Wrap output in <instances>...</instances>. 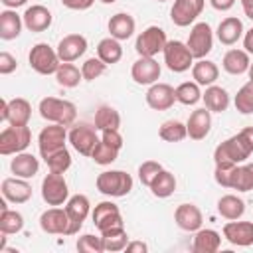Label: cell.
<instances>
[{
  "mask_svg": "<svg viewBox=\"0 0 253 253\" xmlns=\"http://www.w3.org/2000/svg\"><path fill=\"white\" fill-rule=\"evenodd\" d=\"M40 115L47 123L71 126L77 119V107L71 101L57 99V97H43L40 101Z\"/></svg>",
  "mask_w": 253,
  "mask_h": 253,
  "instance_id": "cell-1",
  "label": "cell"
},
{
  "mask_svg": "<svg viewBox=\"0 0 253 253\" xmlns=\"http://www.w3.org/2000/svg\"><path fill=\"white\" fill-rule=\"evenodd\" d=\"M253 152L249 150V146L243 142V138L237 134L229 136L227 140L219 142L213 150V162L215 166H237L241 162H245Z\"/></svg>",
  "mask_w": 253,
  "mask_h": 253,
  "instance_id": "cell-2",
  "label": "cell"
},
{
  "mask_svg": "<svg viewBox=\"0 0 253 253\" xmlns=\"http://www.w3.org/2000/svg\"><path fill=\"white\" fill-rule=\"evenodd\" d=\"M97 190L109 198H123L132 190V176L123 170H105L95 180Z\"/></svg>",
  "mask_w": 253,
  "mask_h": 253,
  "instance_id": "cell-3",
  "label": "cell"
},
{
  "mask_svg": "<svg viewBox=\"0 0 253 253\" xmlns=\"http://www.w3.org/2000/svg\"><path fill=\"white\" fill-rule=\"evenodd\" d=\"M28 61H30V67L40 73V75H55V71L59 69L61 65V59L57 55V49H53L49 43H36L30 53H28Z\"/></svg>",
  "mask_w": 253,
  "mask_h": 253,
  "instance_id": "cell-4",
  "label": "cell"
},
{
  "mask_svg": "<svg viewBox=\"0 0 253 253\" xmlns=\"http://www.w3.org/2000/svg\"><path fill=\"white\" fill-rule=\"evenodd\" d=\"M32 142V130L28 125L24 126H16L10 125L0 132V154L10 156V154H18L24 152Z\"/></svg>",
  "mask_w": 253,
  "mask_h": 253,
  "instance_id": "cell-5",
  "label": "cell"
},
{
  "mask_svg": "<svg viewBox=\"0 0 253 253\" xmlns=\"http://www.w3.org/2000/svg\"><path fill=\"white\" fill-rule=\"evenodd\" d=\"M162 53H164V63L172 73H184L194 65V55L188 43L180 40H168Z\"/></svg>",
  "mask_w": 253,
  "mask_h": 253,
  "instance_id": "cell-6",
  "label": "cell"
},
{
  "mask_svg": "<svg viewBox=\"0 0 253 253\" xmlns=\"http://www.w3.org/2000/svg\"><path fill=\"white\" fill-rule=\"evenodd\" d=\"M166 32L158 26H148L144 32L138 34L136 42H134V49L140 57H154L156 53L164 51L166 47Z\"/></svg>",
  "mask_w": 253,
  "mask_h": 253,
  "instance_id": "cell-7",
  "label": "cell"
},
{
  "mask_svg": "<svg viewBox=\"0 0 253 253\" xmlns=\"http://www.w3.org/2000/svg\"><path fill=\"white\" fill-rule=\"evenodd\" d=\"M65 140H69V132L65 130L63 125H47L40 130L38 134V148H40V154L42 158H47L49 154L65 148Z\"/></svg>",
  "mask_w": 253,
  "mask_h": 253,
  "instance_id": "cell-8",
  "label": "cell"
},
{
  "mask_svg": "<svg viewBox=\"0 0 253 253\" xmlns=\"http://www.w3.org/2000/svg\"><path fill=\"white\" fill-rule=\"evenodd\" d=\"M42 198L47 206H65L69 200V188L63 174L49 172L42 180Z\"/></svg>",
  "mask_w": 253,
  "mask_h": 253,
  "instance_id": "cell-9",
  "label": "cell"
},
{
  "mask_svg": "<svg viewBox=\"0 0 253 253\" xmlns=\"http://www.w3.org/2000/svg\"><path fill=\"white\" fill-rule=\"evenodd\" d=\"M186 43H188L194 59H204L211 51V47H213V32H211L210 24L208 22L194 24Z\"/></svg>",
  "mask_w": 253,
  "mask_h": 253,
  "instance_id": "cell-10",
  "label": "cell"
},
{
  "mask_svg": "<svg viewBox=\"0 0 253 253\" xmlns=\"http://www.w3.org/2000/svg\"><path fill=\"white\" fill-rule=\"evenodd\" d=\"M40 227H42V231L51 233V235H69L71 221H69L65 208H59V206L47 208L40 215Z\"/></svg>",
  "mask_w": 253,
  "mask_h": 253,
  "instance_id": "cell-11",
  "label": "cell"
},
{
  "mask_svg": "<svg viewBox=\"0 0 253 253\" xmlns=\"http://www.w3.org/2000/svg\"><path fill=\"white\" fill-rule=\"evenodd\" d=\"M32 117V105L28 99L24 97H16L12 101H2L0 107V119L6 121L8 125H16V126H24L30 123Z\"/></svg>",
  "mask_w": 253,
  "mask_h": 253,
  "instance_id": "cell-12",
  "label": "cell"
},
{
  "mask_svg": "<svg viewBox=\"0 0 253 253\" xmlns=\"http://www.w3.org/2000/svg\"><path fill=\"white\" fill-rule=\"evenodd\" d=\"M204 6H206V0H174L170 8V20L178 28H186L196 22Z\"/></svg>",
  "mask_w": 253,
  "mask_h": 253,
  "instance_id": "cell-13",
  "label": "cell"
},
{
  "mask_svg": "<svg viewBox=\"0 0 253 253\" xmlns=\"http://www.w3.org/2000/svg\"><path fill=\"white\" fill-rule=\"evenodd\" d=\"M101 138L97 136V128L89 126V125H75L71 130H69V142L71 146L81 154V156H91L97 142Z\"/></svg>",
  "mask_w": 253,
  "mask_h": 253,
  "instance_id": "cell-14",
  "label": "cell"
},
{
  "mask_svg": "<svg viewBox=\"0 0 253 253\" xmlns=\"http://www.w3.org/2000/svg\"><path fill=\"white\" fill-rule=\"evenodd\" d=\"M93 223L99 231H107L111 227H121L123 225V215L117 204L113 202H99L95 210L91 211Z\"/></svg>",
  "mask_w": 253,
  "mask_h": 253,
  "instance_id": "cell-15",
  "label": "cell"
},
{
  "mask_svg": "<svg viewBox=\"0 0 253 253\" xmlns=\"http://www.w3.org/2000/svg\"><path fill=\"white\" fill-rule=\"evenodd\" d=\"M65 211L71 221L69 235H75V233H79V229L83 227V221L87 219V215L91 211V202L85 194H75L65 202Z\"/></svg>",
  "mask_w": 253,
  "mask_h": 253,
  "instance_id": "cell-16",
  "label": "cell"
},
{
  "mask_svg": "<svg viewBox=\"0 0 253 253\" xmlns=\"http://www.w3.org/2000/svg\"><path fill=\"white\" fill-rule=\"evenodd\" d=\"M162 67L154 57H138L130 67V77L136 85H152L160 79Z\"/></svg>",
  "mask_w": 253,
  "mask_h": 253,
  "instance_id": "cell-17",
  "label": "cell"
},
{
  "mask_svg": "<svg viewBox=\"0 0 253 253\" xmlns=\"http://www.w3.org/2000/svg\"><path fill=\"white\" fill-rule=\"evenodd\" d=\"M55 49H57V55L61 61L73 63L75 59H79L87 51V38L81 34H67L59 40Z\"/></svg>",
  "mask_w": 253,
  "mask_h": 253,
  "instance_id": "cell-18",
  "label": "cell"
},
{
  "mask_svg": "<svg viewBox=\"0 0 253 253\" xmlns=\"http://www.w3.org/2000/svg\"><path fill=\"white\" fill-rule=\"evenodd\" d=\"M176 101L174 87L168 83H152L146 91V105L154 111H168Z\"/></svg>",
  "mask_w": 253,
  "mask_h": 253,
  "instance_id": "cell-19",
  "label": "cell"
},
{
  "mask_svg": "<svg viewBox=\"0 0 253 253\" xmlns=\"http://www.w3.org/2000/svg\"><path fill=\"white\" fill-rule=\"evenodd\" d=\"M223 237L237 247H249L253 245V221H237L229 219L223 225Z\"/></svg>",
  "mask_w": 253,
  "mask_h": 253,
  "instance_id": "cell-20",
  "label": "cell"
},
{
  "mask_svg": "<svg viewBox=\"0 0 253 253\" xmlns=\"http://www.w3.org/2000/svg\"><path fill=\"white\" fill-rule=\"evenodd\" d=\"M2 198H6L12 204H26L32 198V186L26 178H4L2 180Z\"/></svg>",
  "mask_w": 253,
  "mask_h": 253,
  "instance_id": "cell-21",
  "label": "cell"
},
{
  "mask_svg": "<svg viewBox=\"0 0 253 253\" xmlns=\"http://www.w3.org/2000/svg\"><path fill=\"white\" fill-rule=\"evenodd\" d=\"M22 20H24V26L30 30V32H45L49 26H51V12L42 6V4H32L26 8V12L22 14Z\"/></svg>",
  "mask_w": 253,
  "mask_h": 253,
  "instance_id": "cell-22",
  "label": "cell"
},
{
  "mask_svg": "<svg viewBox=\"0 0 253 253\" xmlns=\"http://www.w3.org/2000/svg\"><path fill=\"white\" fill-rule=\"evenodd\" d=\"M186 128H188V136L192 140H204L211 128V111H208L206 107L192 111V115L186 123Z\"/></svg>",
  "mask_w": 253,
  "mask_h": 253,
  "instance_id": "cell-23",
  "label": "cell"
},
{
  "mask_svg": "<svg viewBox=\"0 0 253 253\" xmlns=\"http://www.w3.org/2000/svg\"><path fill=\"white\" fill-rule=\"evenodd\" d=\"M174 221L184 231H198L202 227L204 215H202L198 206H194V204H180L176 208V211H174Z\"/></svg>",
  "mask_w": 253,
  "mask_h": 253,
  "instance_id": "cell-24",
  "label": "cell"
},
{
  "mask_svg": "<svg viewBox=\"0 0 253 253\" xmlns=\"http://www.w3.org/2000/svg\"><path fill=\"white\" fill-rule=\"evenodd\" d=\"M243 22L237 18V16H227L219 22L217 26V40L223 43V45H233L237 43L241 38H243Z\"/></svg>",
  "mask_w": 253,
  "mask_h": 253,
  "instance_id": "cell-25",
  "label": "cell"
},
{
  "mask_svg": "<svg viewBox=\"0 0 253 253\" xmlns=\"http://www.w3.org/2000/svg\"><path fill=\"white\" fill-rule=\"evenodd\" d=\"M10 170H12L14 176L30 180V178H34V176L38 174V170H40V160H38L34 154H30V152L24 150V152L14 154V158H12V162H10Z\"/></svg>",
  "mask_w": 253,
  "mask_h": 253,
  "instance_id": "cell-26",
  "label": "cell"
},
{
  "mask_svg": "<svg viewBox=\"0 0 253 253\" xmlns=\"http://www.w3.org/2000/svg\"><path fill=\"white\" fill-rule=\"evenodd\" d=\"M134 28H136V22L126 12H119V14L111 16V20H109V34H111V38H115L119 42L128 40L134 34Z\"/></svg>",
  "mask_w": 253,
  "mask_h": 253,
  "instance_id": "cell-27",
  "label": "cell"
},
{
  "mask_svg": "<svg viewBox=\"0 0 253 253\" xmlns=\"http://www.w3.org/2000/svg\"><path fill=\"white\" fill-rule=\"evenodd\" d=\"M249 65H251V59L245 49H229L221 59V67L229 75H243L249 71Z\"/></svg>",
  "mask_w": 253,
  "mask_h": 253,
  "instance_id": "cell-28",
  "label": "cell"
},
{
  "mask_svg": "<svg viewBox=\"0 0 253 253\" xmlns=\"http://www.w3.org/2000/svg\"><path fill=\"white\" fill-rule=\"evenodd\" d=\"M22 26H24V20L20 14H16V10L6 8L0 12V38L4 42L16 40L22 32Z\"/></svg>",
  "mask_w": 253,
  "mask_h": 253,
  "instance_id": "cell-29",
  "label": "cell"
},
{
  "mask_svg": "<svg viewBox=\"0 0 253 253\" xmlns=\"http://www.w3.org/2000/svg\"><path fill=\"white\" fill-rule=\"evenodd\" d=\"M192 77H194V81L200 85V87H210V85H213L215 81H217V77H219V67L213 63V61H210V59H198L194 65H192Z\"/></svg>",
  "mask_w": 253,
  "mask_h": 253,
  "instance_id": "cell-30",
  "label": "cell"
},
{
  "mask_svg": "<svg viewBox=\"0 0 253 253\" xmlns=\"http://www.w3.org/2000/svg\"><path fill=\"white\" fill-rule=\"evenodd\" d=\"M202 99H204L206 109L211 113H223L229 107V93L219 85L206 87V91L202 93Z\"/></svg>",
  "mask_w": 253,
  "mask_h": 253,
  "instance_id": "cell-31",
  "label": "cell"
},
{
  "mask_svg": "<svg viewBox=\"0 0 253 253\" xmlns=\"http://www.w3.org/2000/svg\"><path fill=\"white\" fill-rule=\"evenodd\" d=\"M227 188L237 192H251L253 190V162L251 164H237L231 168Z\"/></svg>",
  "mask_w": 253,
  "mask_h": 253,
  "instance_id": "cell-32",
  "label": "cell"
},
{
  "mask_svg": "<svg viewBox=\"0 0 253 253\" xmlns=\"http://www.w3.org/2000/svg\"><path fill=\"white\" fill-rule=\"evenodd\" d=\"M221 247V235L215 229H198L194 235L192 249L196 253H215Z\"/></svg>",
  "mask_w": 253,
  "mask_h": 253,
  "instance_id": "cell-33",
  "label": "cell"
},
{
  "mask_svg": "<svg viewBox=\"0 0 253 253\" xmlns=\"http://www.w3.org/2000/svg\"><path fill=\"white\" fill-rule=\"evenodd\" d=\"M217 213L225 219H239L245 213V202L235 194H225L217 200Z\"/></svg>",
  "mask_w": 253,
  "mask_h": 253,
  "instance_id": "cell-34",
  "label": "cell"
},
{
  "mask_svg": "<svg viewBox=\"0 0 253 253\" xmlns=\"http://www.w3.org/2000/svg\"><path fill=\"white\" fill-rule=\"evenodd\" d=\"M97 57L103 59L107 65H113V63H119L121 57H123V45L119 40L115 38H103L99 43H97Z\"/></svg>",
  "mask_w": 253,
  "mask_h": 253,
  "instance_id": "cell-35",
  "label": "cell"
},
{
  "mask_svg": "<svg viewBox=\"0 0 253 253\" xmlns=\"http://www.w3.org/2000/svg\"><path fill=\"white\" fill-rule=\"evenodd\" d=\"M121 126V115L117 109H113L111 105H101L97 111H95V128L97 130H119Z\"/></svg>",
  "mask_w": 253,
  "mask_h": 253,
  "instance_id": "cell-36",
  "label": "cell"
},
{
  "mask_svg": "<svg viewBox=\"0 0 253 253\" xmlns=\"http://www.w3.org/2000/svg\"><path fill=\"white\" fill-rule=\"evenodd\" d=\"M148 188H150L152 196H156V198H168V196H172L174 190H176V178H174L172 172H168V170L162 168V170L156 174V178L152 180V184H150Z\"/></svg>",
  "mask_w": 253,
  "mask_h": 253,
  "instance_id": "cell-37",
  "label": "cell"
},
{
  "mask_svg": "<svg viewBox=\"0 0 253 253\" xmlns=\"http://www.w3.org/2000/svg\"><path fill=\"white\" fill-rule=\"evenodd\" d=\"M101 239H103V247L105 251H125L128 245V235L125 231V227H111L107 231H101Z\"/></svg>",
  "mask_w": 253,
  "mask_h": 253,
  "instance_id": "cell-38",
  "label": "cell"
},
{
  "mask_svg": "<svg viewBox=\"0 0 253 253\" xmlns=\"http://www.w3.org/2000/svg\"><path fill=\"white\" fill-rule=\"evenodd\" d=\"M55 79H57V83H59L61 87L73 89V87H77L79 81L83 79V73H81V69H79L77 65L67 63V61H61L59 69L55 71Z\"/></svg>",
  "mask_w": 253,
  "mask_h": 253,
  "instance_id": "cell-39",
  "label": "cell"
},
{
  "mask_svg": "<svg viewBox=\"0 0 253 253\" xmlns=\"http://www.w3.org/2000/svg\"><path fill=\"white\" fill-rule=\"evenodd\" d=\"M174 93H176V101L182 103V105H186V107L196 105L202 99V91H200V85L196 81H184V83H180L174 89Z\"/></svg>",
  "mask_w": 253,
  "mask_h": 253,
  "instance_id": "cell-40",
  "label": "cell"
},
{
  "mask_svg": "<svg viewBox=\"0 0 253 253\" xmlns=\"http://www.w3.org/2000/svg\"><path fill=\"white\" fill-rule=\"evenodd\" d=\"M24 227V215L16 210H2L0 211V231L6 235L18 233Z\"/></svg>",
  "mask_w": 253,
  "mask_h": 253,
  "instance_id": "cell-41",
  "label": "cell"
},
{
  "mask_svg": "<svg viewBox=\"0 0 253 253\" xmlns=\"http://www.w3.org/2000/svg\"><path fill=\"white\" fill-rule=\"evenodd\" d=\"M158 134L166 142H180V140H184L188 136V128L180 121H166V123H162Z\"/></svg>",
  "mask_w": 253,
  "mask_h": 253,
  "instance_id": "cell-42",
  "label": "cell"
},
{
  "mask_svg": "<svg viewBox=\"0 0 253 253\" xmlns=\"http://www.w3.org/2000/svg\"><path fill=\"white\" fill-rule=\"evenodd\" d=\"M117 156H119V148L107 144L105 140H99L97 146H95V150H93V154H91L93 162L99 164V166H109V164H113V162L117 160Z\"/></svg>",
  "mask_w": 253,
  "mask_h": 253,
  "instance_id": "cell-43",
  "label": "cell"
},
{
  "mask_svg": "<svg viewBox=\"0 0 253 253\" xmlns=\"http://www.w3.org/2000/svg\"><path fill=\"white\" fill-rule=\"evenodd\" d=\"M43 160H45L49 172H57V174H65L69 170V166H71V154H69L67 148H61V150L49 154Z\"/></svg>",
  "mask_w": 253,
  "mask_h": 253,
  "instance_id": "cell-44",
  "label": "cell"
},
{
  "mask_svg": "<svg viewBox=\"0 0 253 253\" xmlns=\"http://www.w3.org/2000/svg\"><path fill=\"white\" fill-rule=\"evenodd\" d=\"M233 103H235V109H237L241 115H251V113H253V81H247V83L237 91Z\"/></svg>",
  "mask_w": 253,
  "mask_h": 253,
  "instance_id": "cell-45",
  "label": "cell"
},
{
  "mask_svg": "<svg viewBox=\"0 0 253 253\" xmlns=\"http://www.w3.org/2000/svg\"><path fill=\"white\" fill-rule=\"evenodd\" d=\"M107 71V63L99 57H89L83 65H81V73H83V79L85 81H95L99 79L103 73Z\"/></svg>",
  "mask_w": 253,
  "mask_h": 253,
  "instance_id": "cell-46",
  "label": "cell"
},
{
  "mask_svg": "<svg viewBox=\"0 0 253 253\" xmlns=\"http://www.w3.org/2000/svg\"><path fill=\"white\" fill-rule=\"evenodd\" d=\"M162 170V164L156 162V160H146L138 166V180L142 186H150L152 180L156 178V174Z\"/></svg>",
  "mask_w": 253,
  "mask_h": 253,
  "instance_id": "cell-47",
  "label": "cell"
},
{
  "mask_svg": "<svg viewBox=\"0 0 253 253\" xmlns=\"http://www.w3.org/2000/svg\"><path fill=\"white\" fill-rule=\"evenodd\" d=\"M77 251H83V253H103L105 247H103V239L97 237V235H91V233H85L77 239Z\"/></svg>",
  "mask_w": 253,
  "mask_h": 253,
  "instance_id": "cell-48",
  "label": "cell"
},
{
  "mask_svg": "<svg viewBox=\"0 0 253 253\" xmlns=\"http://www.w3.org/2000/svg\"><path fill=\"white\" fill-rule=\"evenodd\" d=\"M16 67H18L16 57L12 53H8V51H2L0 53V73L2 75H10V73L16 71Z\"/></svg>",
  "mask_w": 253,
  "mask_h": 253,
  "instance_id": "cell-49",
  "label": "cell"
},
{
  "mask_svg": "<svg viewBox=\"0 0 253 253\" xmlns=\"http://www.w3.org/2000/svg\"><path fill=\"white\" fill-rule=\"evenodd\" d=\"M101 140H105L107 144H111V146H115V148H123V134L119 132V130H115V128H111V130H103L101 132Z\"/></svg>",
  "mask_w": 253,
  "mask_h": 253,
  "instance_id": "cell-50",
  "label": "cell"
},
{
  "mask_svg": "<svg viewBox=\"0 0 253 253\" xmlns=\"http://www.w3.org/2000/svg\"><path fill=\"white\" fill-rule=\"evenodd\" d=\"M61 4L69 10H79L81 12V10H89L95 4V0H61Z\"/></svg>",
  "mask_w": 253,
  "mask_h": 253,
  "instance_id": "cell-51",
  "label": "cell"
},
{
  "mask_svg": "<svg viewBox=\"0 0 253 253\" xmlns=\"http://www.w3.org/2000/svg\"><path fill=\"white\" fill-rule=\"evenodd\" d=\"M210 4L217 12H227V10H231L235 6V0H210Z\"/></svg>",
  "mask_w": 253,
  "mask_h": 253,
  "instance_id": "cell-52",
  "label": "cell"
},
{
  "mask_svg": "<svg viewBox=\"0 0 253 253\" xmlns=\"http://www.w3.org/2000/svg\"><path fill=\"white\" fill-rule=\"evenodd\" d=\"M125 251L126 253H144V251H148V247L142 241H128V245H126Z\"/></svg>",
  "mask_w": 253,
  "mask_h": 253,
  "instance_id": "cell-53",
  "label": "cell"
},
{
  "mask_svg": "<svg viewBox=\"0 0 253 253\" xmlns=\"http://www.w3.org/2000/svg\"><path fill=\"white\" fill-rule=\"evenodd\" d=\"M239 136L243 138V142L249 146V150L253 152V126H245L241 132H239Z\"/></svg>",
  "mask_w": 253,
  "mask_h": 253,
  "instance_id": "cell-54",
  "label": "cell"
},
{
  "mask_svg": "<svg viewBox=\"0 0 253 253\" xmlns=\"http://www.w3.org/2000/svg\"><path fill=\"white\" fill-rule=\"evenodd\" d=\"M243 47L247 53H253V28L243 34Z\"/></svg>",
  "mask_w": 253,
  "mask_h": 253,
  "instance_id": "cell-55",
  "label": "cell"
},
{
  "mask_svg": "<svg viewBox=\"0 0 253 253\" xmlns=\"http://www.w3.org/2000/svg\"><path fill=\"white\" fill-rule=\"evenodd\" d=\"M239 2H241V8H243L245 16L249 20H253V0H239Z\"/></svg>",
  "mask_w": 253,
  "mask_h": 253,
  "instance_id": "cell-56",
  "label": "cell"
},
{
  "mask_svg": "<svg viewBox=\"0 0 253 253\" xmlns=\"http://www.w3.org/2000/svg\"><path fill=\"white\" fill-rule=\"evenodd\" d=\"M6 8H10V10H16V8H20V6H24L28 0H0Z\"/></svg>",
  "mask_w": 253,
  "mask_h": 253,
  "instance_id": "cell-57",
  "label": "cell"
},
{
  "mask_svg": "<svg viewBox=\"0 0 253 253\" xmlns=\"http://www.w3.org/2000/svg\"><path fill=\"white\" fill-rule=\"evenodd\" d=\"M247 73H249V81H253V63L249 65V71Z\"/></svg>",
  "mask_w": 253,
  "mask_h": 253,
  "instance_id": "cell-58",
  "label": "cell"
},
{
  "mask_svg": "<svg viewBox=\"0 0 253 253\" xmlns=\"http://www.w3.org/2000/svg\"><path fill=\"white\" fill-rule=\"evenodd\" d=\"M99 2H103V4H113V2H117V0H99Z\"/></svg>",
  "mask_w": 253,
  "mask_h": 253,
  "instance_id": "cell-59",
  "label": "cell"
},
{
  "mask_svg": "<svg viewBox=\"0 0 253 253\" xmlns=\"http://www.w3.org/2000/svg\"><path fill=\"white\" fill-rule=\"evenodd\" d=\"M156 2H166V0H156Z\"/></svg>",
  "mask_w": 253,
  "mask_h": 253,
  "instance_id": "cell-60",
  "label": "cell"
}]
</instances>
